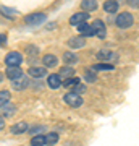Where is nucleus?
Instances as JSON below:
<instances>
[{"instance_id": "1", "label": "nucleus", "mask_w": 139, "mask_h": 146, "mask_svg": "<svg viewBox=\"0 0 139 146\" xmlns=\"http://www.w3.org/2000/svg\"><path fill=\"white\" fill-rule=\"evenodd\" d=\"M134 25V15L129 10H123L118 11V15L115 16V26L121 29V31H126Z\"/></svg>"}, {"instance_id": "2", "label": "nucleus", "mask_w": 139, "mask_h": 146, "mask_svg": "<svg viewBox=\"0 0 139 146\" xmlns=\"http://www.w3.org/2000/svg\"><path fill=\"white\" fill-rule=\"evenodd\" d=\"M47 18H49V16H47V13H44V11H34V13L26 15L23 20H24V23L28 26H39L42 23H45Z\"/></svg>"}, {"instance_id": "3", "label": "nucleus", "mask_w": 139, "mask_h": 146, "mask_svg": "<svg viewBox=\"0 0 139 146\" xmlns=\"http://www.w3.org/2000/svg\"><path fill=\"white\" fill-rule=\"evenodd\" d=\"M63 102L67 106H70V107H73V109H79L84 104V99H82V96H78V94L71 93V91H68L63 96Z\"/></svg>"}, {"instance_id": "4", "label": "nucleus", "mask_w": 139, "mask_h": 146, "mask_svg": "<svg viewBox=\"0 0 139 146\" xmlns=\"http://www.w3.org/2000/svg\"><path fill=\"white\" fill-rule=\"evenodd\" d=\"M3 62H5L7 67H20L21 63L24 62V58H23V54L18 52V50H11L5 55L3 58Z\"/></svg>"}, {"instance_id": "5", "label": "nucleus", "mask_w": 139, "mask_h": 146, "mask_svg": "<svg viewBox=\"0 0 139 146\" xmlns=\"http://www.w3.org/2000/svg\"><path fill=\"white\" fill-rule=\"evenodd\" d=\"M96 58L97 62H103V63H113L118 60V54L112 52V50H107V49H100L97 54H96Z\"/></svg>"}, {"instance_id": "6", "label": "nucleus", "mask_w": 139, "mask_h": 146, "mask_svg": "<svg viewBox=\"0 0 139 146\" xmlns=\"http://www.w3.org/2000/svg\"><path fill=\"white\" fill-rule=\"evenodd\" d=\"M89 18H91V15L86 13V11H76V13H73L70 16V25L78 28L82 23H89Z\"/></svg>"}, {"instance_id": "7", "label": "nucleus", "mask_w": 139, "mask_h": 146, "mask_svg": "<svg viewBox=\"0 0 139 146\" xmlns=\"http://www.w3.org/2000/svg\"><path fill=\"white\" fill-rule=\"evenodd\" d=\"M67 46L70 47V50H76V49H82V47H86L88 46V39L86 37H82V36H73L70 37L67 41Z\"/></svg>"}, {"instance_id": "8", "label": "nucleus", "mask_w": 139, "mask_h": 146, "mask_svg": "<svg viewBox=\"0 0 139 146\" xmlns=\"http://www.w3.org/2000/svg\"><path fill=\"white\" fill-rule=\"evenodd\" d=\"M91 26H92L94 33H96V36L99 37V39H105L107 37V25L103 23V20H94L92 23H91Z\"/></svg>"}, {"instance_id": "9", "label": "nucleus", "mask_w": 139, "mask_h": 146, "mask_svg": "<svg viewBox=\"0 0 139 146\" xmlns=\"http://www.w3.org/2000/svg\"><path fill=\"white\" fill-rule=\"evenodd\" d=\"M47 75V68L45 67H36V65H32V67L28 68V76L31 80H42V78H45Z\"/></svg>"}, {"instance_id": "10", "label": "nucleus", "mask_w": 139, "mask_h": 146, "mask_svg": "<svg viewBox=\"0 0 139 146\" xmlns=\"http://www.w3.org/2000/svg\"><path fill=\"white\" fill-rule=\"evenodd\" d=\"M21 76H24V72L21 67H7L5 70V78H8L10 81H16Z\"/></svg>"}, {"instance_id": "11", "label": "nucleus", "mask_w": 139, "mask_h": 146, "mask_svg": "<svg viewBox=\"0 0 139 146\" xmlns=\"http://www.w3.org/2000/svg\"><path fill=\"white\" fill-rule=\"evenodd\" d=\"M62 62L68 67H74L78 62H79V57H78L76 52H73V50H65L62 52Z\"/></svg>"}, {"instance_id": "12", "label": "nucleus", "mask_w": 139, "mask_h": 146, "mask_svg": "<svg viewBox=\"0 0 139 146\" xmlns=\"http://www.w3.org/2000/svg\"><path fill=\"white\" fill-rule=\"evenodd\" d=\"M31 86V78L29 76H21L20 80H16V81H11V88L15 89V91H24Z\"/></svg>"}, {"instance_id": "13", "label": "nucleus", "mask_w": 139, "mask_h": 146, "mask_svg": "<svg viewBox=\"0 0 139 146\" xmlns=\"http://www.w3.org/2000/svg\"><path fill=\"white\" fill-rule=\"evenodd\" d=\"M41 62H42V67H45L47 70L49 68H55L58 65V57L53 55V54H45V55H42Z\"/></svg>"}, {"instance_id": "14", "label": "nucleus", "mask_w": 139, "mask_h": 146, "mask_svg": "<svg viewBox=\"0 0 139 146\" xmlns=\"http://www.w3.org/2000/svg\"><path fill=\"white\" fill-rule=\"evenodd\" d=\"M102 8H103L105 13H108V15H115V13H118V10H120V2L118 0H107V2H103Z\"/></svg>"}, {"instance_id": "15", "label": "nucleus", "mask_w": 139, "mask_h": 146, "mask_svg": "<svg viewBox=\"0 0 139 146\" xmlns=\"http://www.w3.org/2000/svg\"><path fill=\"white\" fill-rule=\"evenodd\" d=\"M62 78L58 76V73H49L47 75V86L50 89H58L62 88Z\"/></svg>"}, {"instance_id": "16", "label": "nucleus", "mask_w": 139, "mask_h": 146, "mask_svg": "<svg viewBox=\"0 0 139 146\" xmlns=\"http://www.w3.org/2000/svg\"><path fill=\"white\" fill-rule=\"evenodd\" d=\"M16 110H18V107H16L13 102H8V104H5L3 107H0V115H2L3 119H11V117L16 114Z\"/></svg>"}, {"instance_id": "17", "label": "nucleus", "mask_w": 139, "mask_h": 146, "mask_svg": "<svg viewBox=\"0 0 139 146\" xmlns=\"http://www.w3.org/2000/svg\"><path fill=\"white\" fill-rule=\"evenodd\" d=\"M76 29H78V33H79V36L86 37V39L96 36V33H94L92 26H91V23H82V25H79Z\"/></svg>"}, {"instance_id": "18", "label": "nucleus", "mask_w": 139, "mask_h": 146, "mask_svg": "<svg viewBox=\"0 0 139 146\" xmlns=\"http://www.w3.org/2000/svg\"><path fill=\"white\" fill-rule=\"evenodd\" d=\"M28 130H29V125L26 122H16L10 127L11 135H23V133H28Z\"/></svg>"}, {"instance_id": "19", "label": "nucleus", "mask_w": 139, "mask_h": 146, "mask_svg": "<svg viewBox=\"0 0 139 146\" xmlns=\"http://www.w3.org/2000/svg\"><path fill=\"white\" fill-rule=\"evenodd\" d=\"M115 65L113 63H103V62H96L94 65H91V70L92 72H113L115 70Z\"/></svg>"}, {"instance_id": "20", "label": "nucleus", "mask_w": 139, "mask_h": 146, "mask_svg": "<svg viewBox=\"0 0 139 146\" xmlns=\"http://www.w3.org/2000/svg\"><path fill=\"white\" fill-rule=\"evenodd\" d=\"M58 76H60L62 80L73 78V76H76V68L74 67H68V65L60 67V70H58Z\"/></svg>"}, {"instance_id": "21", "label": "nucleus", "mask_w": 139, "mask_h": 146, "mask_svg": "<svg viewBox=\"0 0 139 146\" xmlns=\"http://www.w3.org/2000/svg\"><path fill=\"white\" fill-rule=\"evenodd\" d=\"M97 8H99V3L96 0H84V2H81V11L91 13V11H96Z\"/></svg>"}, {"instance_id": "22", "label": "nucleus", "mask_w": 139, "mask_h": 146, "mask_svg": "<svg viewBox=\"0 0 139 146\" xmlns=\"http://www.w3.org/2000/svg\"><path fill=\"white\" fill-rule=\"evenodd\" d=\"M45 145L47 146H55L60 141V135H58L57 131H47L45 135Z\"/></svg>"}, {"instance_id": "23", "label": "nucleus", "mask_w": 139, "mask_h": 146, "mask_svg": "<svg viewBox=\"0 0 139 146\" xmlns=\"http://www.w3.org/2000/svg\"><path fill=\"white\" fill-rule=\"evenodd\" d=\"M0 13L5 16V18H8V20H15L16 15H18V10L10 8V7H7V5H0Z\"/></svg>"}, {"instance_id": "24", "label": "nucleus", "mask_w": 139, "mask_h": 146, "mask_svg": "<svg viewBox=\"0 0 139 146\" xmlns=\"http://www.w3.org/2000/svg\"><path fill=\"white\" fill-rule=\"evenodd\" d=\"M82 80H86V83H96V81H97V73L92 72L91 68H88V70H84Z\"/></svg>"}, {"instance_id": "25", "label": "nucleus", "mask_w": 139, "mask_h": 146, "mask_svg": "<svg viewBox=\"0 0 139 146\" xmlns=\"http://www.w3.org/2000/svg\"><path fill=\"white\" fill-rule=\"evenodd\" d=\"M8 102H11V93L8 89H2L0 91V107H3Z\"/></svg>"}, {"instance_id": "26", "label": "nucleus", "mask_w": 139, "mask_h": 146, "mask_svg": "<svg viewBox=\"0 0 139 146\" xmlns=\"http://www.w3.org/2000/svg\"><path fill=\"white\" fill-rule=\"evenodd\" d=\"M81 83V78L79 76H73V78H68V80H65L62 83V86L63 88H74L76 84H79Z\"/></svg>"}, {"instance_id": "27", "label": "nucleus", "mask_w": 139, "mask_h": 146, "mask_svg": "<svg viewBox=\"0 0 139 146\" xmlns=\"http://www.w3.org/2000/svg\"><path fill=\"white\" fill-rule=\"evenodd\" d=\"M42 131H47V127L45 125H32L28 133H31L32 136H37V135H42Z\"/></svg>"}, {"instance_id": "28", "label": "nucleus", "mask_w": 139, "mask_h": 146, "mask_svg": "<svg viewBox=\"0 0 139 146\" xmlns=\"http://www.w3.org/2000/svg\"><path fill=\"white\" fill-rule=\"evenodd\" d=\"M31 146H45V136L44 135H37V136H32L31 141H29Z\"/></svg>"}, {"instance_id": "29", "label": "nucleus", "mask_w": 139, "mask_h": 146, "mask_svg": "<svg viewBox=\"0 0 139 146\" xmlns=\"http://www.w3.org/2000/svg\"><path fill=\"white\" fill-rule=\"evenodd\" d=\"M24 52L29 55V57H37V54H39V47L34 46V44H28L24 47Z\"/></svg>"}, {"instance_id": "30", "label": "nucleus", "mask_w": 139, "mask_h": 146, "mask_svg": "<svg viewBox=\"0 0 139 146\" xmlns=\"http://www.w3.org/2000/svg\"><path fill=\"white\" fill-rule=\"evenodd\" d=\"M86 91H88V84H86V83H79V84H76L74 88H71V93L78 94V96L84 94Z\"/></svg>"}, {"instance_id": "31", "label": "nucleus", "mask_w": 139, "mask_h": 146, "mask_svg": "<svg viewBox=\"0 0 139 146\" xmlns=\"http://www.w3.org/2000/svg\"><path fill=\"white\" fill-rule=\"evenodd\" d=\"M129 8H133V10H139V0H126L125 2Z\"/></svg>"}, {"instance_id": "32", "label": "nucleus", "mask_w": 139, "mask_h": 146, "mask_svg": "<svg viewBox=\"0 0 139 146\" xmlns=\"http://www.w3.org/2000/svg\"><path fill=\"white\" fill-rule=\"evenodd\" d=\"M5 42H7V34L5 33H2V34H0V47L5 46Z\"/></svg>"}, {"instance_id": "33", "label": "nucleus", "mask_w": 139, "mask_h": 146, "mask_svg": "<svg viewBox=\"0 0 139 146\" xmlns=\"http://www.w3.org/2000/svg\"><path fill=\"white\" fill-rule=\"evenodd\" d=\"M55 26H57V23H47V25H45V29L52 31V29H55Z\"/></svg>"}, {"instance_id": "34", "label": "nucleus", "mask_w": 139, "mask_h": 146, "mask_svg": "<svg viewBox=\"0 0 139 146\" xmlns=\"http://www.w3.org/2000/svg\"><path fill=\"white\" fill-rule=\"evenodd\" d=\"M3 128H5V119H3V117L0 115V131L3 130Z\"/></svg>"}, {"instance_id": "35", "label": "nucleus", "mask_w": 139, "mask_h": 146, "mask_svg": "<svg viewBox=\"0 0 139 146\" xmlns=\"http://www.w3.org/2000/svg\"><path fill=\"white\" fill-rule=\"evenodd\" d=\"M3 81H5V73L0 72V83H3Z\"/></svg>"}]
</instances>
